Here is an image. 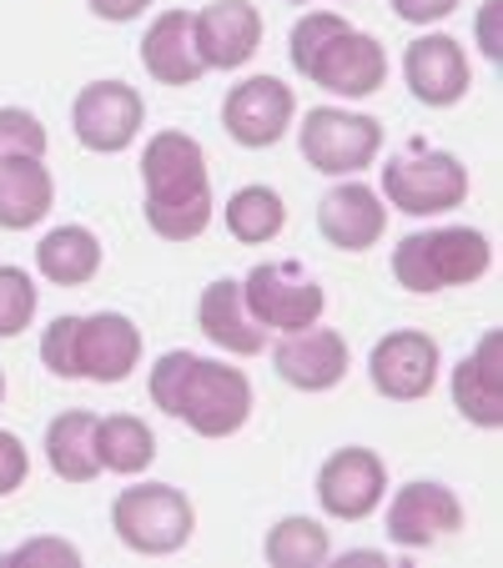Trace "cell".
Listing matches in <instances>:
<instances>
[{
    "instance_id": "484cf974",
    "label": "cell",
    "mask_w": 503,
    "mask_h": 568,
    "mask_svg": "<svg viewBox=\"0 0 503 568\" xmlns=\"http://www.w3.org/2000/svg\"><path fill=\"white\" fill-rule=\"evenodd\" d=\"M288 226V206L272 186H242L227 202V232L242 242V247H262Z\"/></svg>"
},
{
    "instance_id": "7402d4cb",
    "label": "cell",
    "mask_w": 503,
    "mask_h": 568,
    "mask_svg": "<svg viewBox=\"0 0 503 568\" xmlns=\"http://www.w3.org/2000/svg\"><path fill=\"white\" fill-rule=\"evenodd\" d=\"M56 202V182L41 166V156H0V226L26 232Z\"/></svg>"
},
{
    "instance_id": "9a60e30c",
    "label": "cell",
    "mask_w": 503,
    "mask_h": 568,
    "mask_svg": "<svg viewBox=\"0 0 503 568\" xmlns=\"http://www.w3.org/2000/svg\"><path fill=\"white\" fill-rule=\"evenodd\" d=\"M403 81L423 106H433V111L459 106V101L469 97V55L443 31L418 36L403 51Z\"/></svg>"
},
{
    "instance_id": "5bb4252c",
    "label": "cell",
    "mask_w": 503,
    "mask_h": 568,
    "mask_svg": "<svg viewBox=\"0 0 503 568\" xmlns=\"http://www.w3.org/2000/svg\"><path fill=\"white\" fill-rule=\"evenodd\" d=\"M141 363V333L121 312H91L76 317V377L91 383H127L131 367Z\"/></svg>"
},
{
    "instance_id": "30bf717a",
    "label": "cell",
    "mask_w": 503,
    "mask_h": 568,
    "mask_svg": "<svg viewBox=\"0 0 503 568\" xmlns=\"http://www.w3.org/2000/svg\"><path fill=\"white\" fill-rule=\"evenodd\" d=\"M388 494V468L373 448H338L318 468V504L338 524H363Z\"/></svg>"
},
{
    "instance_id": "8fae6325",
    "label": "cell",
    "mask_w": 503,
    "mask_h": 568,
    "mask_svg": "<svg viewBox=\"0 0 503 568\" xmlns=\"http://www.w3.org/2000/svg\"><path fill=\"white\" fill-rule=\"evenodd\" d=\"M368 373H373V387L388 403H418L439 383V343L418 327H398V333L378 337Z\"/></svg>"
},
{
    "instance_id": "9c48e42d",
    "label": "cell",
    "mask_w": 503,
    "mask_h": 568,
    "mask_svg": "<svg viewBox=\"0 0 503 568\" xmlns=\"http://www.w3.org/2000/svg\"><path fill=\"white\" fill-rule=\"evenodd\" d=\"M292 116H298V101H292V87L278 81V75H252V81L227 91V101H222L227 136L247 151L278 146V141L288 136Z\"/></svg>"
},
{
    "instance_id": "ac0fdd59",
    "label": "cell",
    "mask_w": 503,
    "mask_h": 568,
    "mask_svg": "<svg viewBox=\"0 0 503 568\" xmlns=\"http://www.w3.org/2000/svg\"><path fill=\"white\" fill-rule=\"evenodd\" d=\"M318 232L328 236L338 252H368L378 236L388 232V206L373 186L363 182H343L332 186L318 202Z\"/></svg>"
},
{
    "instance_id": "603a6c76",
    "label": "cell",
    "mask_w": 503,
    "mask_h": 568,
    "mask_svg": "<svg viewBox=\"0 0 503 568\" xmlns=\"http://www.w3.org/2000/svg\"><path fill=\"white\" fill-rule=\"evenodd\" d=\"M36 267L56 287H87L101 272L97 232H87V226H56V232H46L41 247H36Z\"/></svg>"
},
{
    "instance_id": "cb8c5ba5",
    "label": "cell",
    "mask_w": 503,
    "mask_h": 568,
    "mask_svg": "<svg viewBox=\"0 0 503 568\" xmlns=\"http://www.w3.org/2000/svg\"><path fill=\"white\" fill-rule=\"evenodd\" d=\"M46 463H51L56 478L66 483H91L101 473L97 458V413H61L46 428Z\"/></svg>"
},
{
    "instance_id": "d6986e66",
    "label": "cell",
    "mask_w": 503,
    "mask_h": 568,
    "mask_svg": "<svg viewBox=\"0 0 503 568\" xmlns=\"http://www.w3.org/2000/svg\"><path fill=\"white\" fill-rule=\"evenodd\" d=\"M141 65L161 87H197L207 75V61L197 51V16L192 11H161L151 31L141 36Z\"/></svg>"
},
{
    "instance_id": "ba28073f",
    "label": "cell",
    "mask_w": 503,
    "mask_h": 568,
    "mask_svg": "<svg viewBox=\"0 0 503 568\" xmlns=\"http://www.w3.org/2000/svg\"><path fill=\"white\" fill-rule=\"evenodd\" d=\"M242 302L262 327L298 333V327H312L322 317L328 292H322V282L302 262H258L242 277Z\"/></svg>"
},
{
    "instance_id": "ffe728a7",
    "label": "cell",
    "mask_w": 503,
    "mask_h": 568,
    "mask_svg": "<svg viewBox=\"0 0 503 568\" xmlns=\"http://www.w3.org/2000/svg\"><path fill=\"white\" fill-rule=\"evenodd\" d=\"M453 408L473 428H499L503 423V337L483 333L473 353L453 367Z\"/></svg>"
},
{
    "instance_id": "f1b7e54d",
    "label": "cell",
    "mask_w": 503,
    "mask_h": 568,
    "mask_svg": "<svg viewBox=\"0 0 503 568\" xmlns=\"http://www.w3.org/2000/svg\"><path fill=\"white\" fill-rule=\"evenodd\" d=\"M0 156H46V126L21 106H0Z\"/></svg>"
},
{
    "instance_id": "4fadbf2b",
    "label": "cell",
    "mask_w": 503,
    "mask_h": 568,
    "mask_svg": "<svg viewBox=\"0 0 503 568\" xmlns=\"http://www.w3.org/2000/svg\"><path fill=\"white\" fill-rule=\"evenodd\" d=\"M463 528V504L449 483H403L388 508V538L398 548H429L433 538H449Z\"/></svg>"
},
{
    "instance_id": "2e32d148",
    "label": "cell",
    "mask_w": 503,
    "mask_h": 568,
    "mask_svg": "<svg viewBox=\"0 0 503 568\" xmlns=\"http://www.w3.org/2000/svg\"><path fill=\"white\" fill-rule=\"evenodd\" d=\"M272 367L298 393H328V387H338L348 377V343L343 333L312 322V327H298V333H288L272 347Z\"/></svg>"
},
{
    "instance_id": "f546056e",
    "label": "cell",
    "mask_w": 503,
    "mask_h": 568,
    "mask_svg": "<svg viewBox=\"0 0 503 568\" xmlns=\"http://www.w3.org/2000/svg\"><path fill=\"white\" fill-rule=\"evenodd\" d=\"M6 564H61V568H76L81 564V554H76L71 544H61V538H36V544L11 548Z\"/></svg>"
},
{
    "instance_id": "d4e9b609",
    "label": "cell",
    "mask_w": 503,
    "mask_h": 568,
    "mask_svg": "<svg viewBox=\"0 0 503 568\" xmlns=\"http://www.w3.org/2000/svg\"><path fill=\"white\" fill-rule=\"evenodd\" d=\"M97 458L101 468L111 473H141L151 468V458H157V438H151V428L141 418H131V413H117V418H97Z\"/></svg>"
},
{
    "instance_id": "4dcf8cb0",
    "label": "cell",
    "mask_w": 503,
    "mask_h": 568,
    "mask_svg": "<svg viewBox=\"0 0 503 568\" xmlns=\"http://www.w3.org/2000/svg\"><path fill=\"white\" fill-rule=\"evenodd\" d=\"M26 473H31V458H26V443L16 438V433L0 428V498L16 494L26 483Z\"/></svg>"
},
{
    "instance_id": "d6a6232c",
    "label": "cell",
    "mask_w": 503,
    "mask_h": 568,
    "mask_svg": "<svg viewBox=\"0 0 503 568\" xmlns=\"http://www.w3.org/2000/svg\"><path fill=\"white\" fill-rule=\"evenodd\" d=\"M499 6L503 0H489L479 16V51L489 55V61H499Z\"/></svg>"
},
{
    "instance_id": "1f68e13d",
    "label": "cell",
    "mask_w": 503,
    "mask_h": 568,
    "mask_svg": "<svg viewBox=\"0 0 503 568\" xmlns=\"http://www.w3.org/2000/svg\"><path fill=\"white\" fill-rule=\"evenodd\" d=\"M393 11L403 16L408 26H433V21L459 11V0H393Z\"/></svg>"
},
{
    "instance_id": "d590c367",
    "label": "cell",
    "mask_w": 503,
    "mask_h": 568,
    "mask_svg": "<svg viewBox=\"0 0 503 568\" xmlns=\"http://www.w3.org/2000/svg\"><path fill=\"white\" fill-rule=\"evenodd\" d=\"M0 403H6V373H0Z\"/></svg>"
},
{
    "instance_id": "83f0119b",
    "label": "cell",
    "mask_w": 503,
    "mask_h": 568,
    "mask_svg": "<svg viewBox=\"0 0 503 568\" xmlns=\"http://www.w3.org/2000/svg\"><path fill=\"white\" fill-rule=\"evenodd\" d=\"M36 317V282L21 267H0V337L26 333Z\"/></svg>"
},
{
    "instance_id": "44dd1931",
    "label": "cell",
    "mask_w": 503,
    "mask_h": 568,
    "mask_svg": "<svg viewBox=\"0 0 503 568\" xmlns=\"http://www.w3.org/2000/svg\"><path fill=\"white\" fill-rule=\"evenodd\" d=\"M197 322H202L207 343H217L222 353H237V357H258L268 347V327H262L242 302V282L222 277L202 292L197 302Z\"/></svg>"
},
{
    "instance_id": "277c9868",
    "label": "cell",
    "mask_w": 503,
    "mask_h": 568,
    "mask_svg": "<svg viewBox=\"0 0 503 568\" xmlns=\"http://www.w3.org/2000/svg\"><path fill=\"white\" fill-rule=\"evenodd\" d=\"M493 267V242L473 226H433L413 232L393 247V277L408 292L469 287Z\"/></svg>"
},
{
    "instance_id": "6da1fadb",
    "label": "cell",
    "mask_w": 503,
    "mask_h": 568,
    "mask_svg": "<svg viewBox=\"0 0 503 568\" xmlns=\"http://www.w3.org/2000/svg\"><path fill=\"white\" fill-rule=\"evenodd\" d=\"M151 403L202 438H232L252 418V383L242 367L177 347L151 363Z\"/></svg>"
},
{
    "instance_id": "52a82bcc",
    "label": "cell",
    "mask_w": 503,
    "mask_h": 568,
    "mask_svg": "<svg viewBox=\"0 0 503 568\" xmlns=\"http://www.w3.org/2000/svg\"><path fill=\"white\" fill-rule=\"evenodd\" d=\"M298 146L322 176H358L383 151V121L343 106H312L298 126Z\"/></svg>"
},
{
    "instance_id": "5b68a950",
    "label": "cell",
    "mask_w": 503,
    "mask_h": 568,
    "mask_svg": "<svg viewBox=\"0 0 503 568\" xmlns=\"http://www.w3.org/2000/svg\"><path fill=\"white\" fill-rule=\"evenodd\" d=\"M383 196L408 216H439L469 202V166L453 151L408 141L383 166Z\"/></svg>"
},
{
    "instance_id": "4316f807",
    "label": "cell",
    "mask_w": 503,
    "mask_h": 568,
    "mask_svg": "<svg viewBox=\"0 0 503 568\" xmlns=\"http://www.w3.org/2000/svg\"><path fill=\"white\" fill-rule=\"evenodd\" d=\"M262 554H268L272 568H318V564H328L332 558V538H328V528H322L318 518L292 514L268 534Z\"/></svg>"
},
{
    "instance_id": "e575fe53",
    "label": "cell",
    "mask_w": 503,
    "mask_h": 568,
    "mask_svg": "<svg viewBox=\"0 0 503 568\" xmlns=\"http://www.w3.org/2000/svg\"><path fill=\"white\" fill-rule=\"evenodd\" d=\"M353 564H388V558L373 554V548H358V554H343V568H353Z\"/></svg>"
},
{
    "instance_id": "7a4b0ae2",
    "label": "cell",
    "mask_w": 503,
    "mask_h": 568,
    "mask_svg": "<svg viewBox=\"0 0 503 568\" xmlns=\"http://www.w3.org/2000/svg\"><path fill=\"white\" fill-rule=\"evenodd\" d=\"M141 182H147V226L167 242H192L212 222V182H207V151L187 131H157L141 151Z\"/></svg>"
},
{
    "instance_id": "e0dca14e",
    "label": "cell",
    "mask_w": 503,
    "mask_h": 568,
    "mask_svg": "<svg viewBox=\"0 0 503 568\" xmlns=\"http://www.w3.org/2000/svg\"><path fill=\"white\" fill-rule=\"evenodd\" d=\"M262 45V16L247 0H212L207 11H197V51H202L207 71H237L258 55Z\"/></svg>"
},
{
    "instance_id": "3957f363",
    "label": "cell",
    "mask_w": 503,
    "mask_h": 568,
    "mask_svg": "<svg viewBox=\"0 0 503 568\" xmlns=\"http://www.w3.org/2000/svg\"><path fill=\"white\" fill-rule=\"evenodd\" d=\"M292 71L332 97H373L388 81V51L378 36L353 31L338 11H312L292 26Z\"/></svg>"
},
{
    "instance_id": "8d00e7d4",
    "label": "cell",
    "mask_w": 503,
    "mask_h": 568,
    "mask_svg": "<svg viewBox=\"0 0 503 568\" xmlns=\"http://www.w3.org/2000/svg\"><path fill=\"white\" fill-rule=\"evenodd\" d=\"M288 6H312V0H288Z\"/></svg>"
},
{
    "instance_id": "7c38bea8",
    "label": "cell",
    "mask_w": 503,
    "mask_h": 568,
    "mask_svg": "<svg viewBox=\"0 0 503 568\" xmlns=\"http://www.w3.org/2000/svg\"><path fill=\"white\" fill-rule=\"evenodd\" d=\"M141 116H147V106L127 81H91L71 106L76 141L87 151H127L141 131Z\"/></svg>"
},
{
    "instance_id": "8992f818",
    "label": "cell",
    "mask_w": 503,
    "mask_h": 568,
    "mask_svg": "<svg viewBox=\"0 0 503 568\" xmlns=\"http://www.w3.org/2000/svg\"><path fill=\"white\" fill-rule=\"evenodd\" d=\"M111 528L131 554H177V548L192 538L197 514L192 498L172 483H137V488H121L117 504H111Z\"/></svg>"
},
{
    "instance_id": "836d02e7",
    "label": "cell",
    "mask_w": 503,
    "mask_h": 568,
    "mask_svg": "<svg viewBox=\"0 0 503 568\" xmlns=\"http://www.w3.org/2000/svg\"><path fill=\"white\" fill-rule=\"evenodd\" d=\"M87 6L101 16V21H137L151 0H87Z\"/></svg>"
}]
</instances>
